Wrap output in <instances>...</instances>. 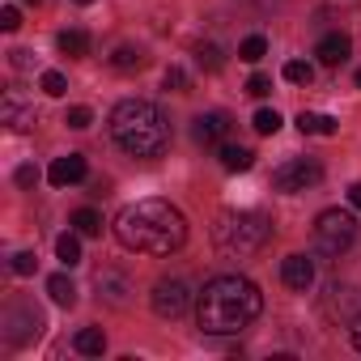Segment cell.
Returning a JSON list of instances; mask_svg holds the SVG:
<instances>
[{
  "label": "cell",
  "mask_w": 361,
  "mask_h": 361,
  "mask_svg": "<svg viewBox=\"0 0 361 361\" xmlns=\"http://www.w3.org/2000/svg\"><path fill=\"white\" fill-rule=\"evenodd\" d=\"M115 238L140 255H170L188 243V217L170 200H136L115 217Z\"/></svg>",
  "instance_id": "cell-1"
},
{
  "label": "cell",
  "mask_w": 361,
  "mask_h": 361,
  "mask_svg": "<svg viewBox=\"0 0 361 361\" xmlns=\"http://www.w3.org/2000/svg\"><path fill=\"white\" fill-rule=\"evenodd\" d=\"M259 310H264V298L247 276H213L196 302L200 331L209 336H234L247 323H255Z\"/></svg>",
  "instance_id": "cell-2"
},
{
  "label": "cell",
  "mask_w": 361,
  "mask_h": 361,
  "mask_svg": "<svg viewBox=\"0 0 361 361\" xmlns=\"http://www.w3.org/2000/svg\"><path fill=\"white\" fill-rule=\"evenodd\" d=\"M111 136L132 157H157L170 145V123H166L161 106H153L145 98H123L111 111Z\"/></svg>",
  "instance_id": "cell-3"
},
{
  "label": "cell",
  "mask_w": 361,
  "mask_h": 361,
  "mask_svg": "<svg viewBox=\"0 0 361 361\" xmlns=\"http://www.w3.org/2000/svg\"><path fill=\"white\" fill-rule=\"evenodd\" d=\"M272 238V221L259 209H238V213H221L213 226V243L221 255H255L264 243Z\"/></svg>",
  "instance_id": "cell-4"
},
{
  "label": "cell",
  "mask_w": 361,
  "mask_h": 361,
  "mask_svg": "<svg viewBox=\"0 0 361 361\" xmlns=\"http://www.w3.org/2000/svg\"><path fill=\"white\" fill-rule=\"evenodd\" d=\"M353 238H357V217H353V213H344V209H327V213H319V221H314V247H319L323 255H340V251H348Z\"/></svg>",
  "instance_id": "cell-5"
},
{
  "label": "cell",
  "mask_w": 361,
  "mask_h": 361,
  "mask_svg": "<svg viewBox=\"0 0 361 361\" xmlns=\"http://www.w3.org/2000/svg\"><path fill=\"white\" fill-rule=\"evenodd\" d=\"M319 178H323V166H319L314 157H293V161H285V166L272 170V188L285 192V196H293V192L314 188Z\"/></svg>",
  "instance_id": "cell-6"
},
{
  "label": "cell",
  "mask_w": 361,
  "mask_h": 361,
  "mask_svg": "<svg viewBox=\"0 0 361 361\" xmlns=\"http://www.w3.org/2000/svg\"><path fill=\"white\" fill-rule=\"evenodd\" d=\"M5 340L9 344H26V340H35L39 331H43V314L35 310V306H26V302H13L9 310H5Z\"/></svg>",
  "instance_id": "cell-7"
},
{
  "label": "cell",
  "mask_w": 361,
  "mask_h": 361,
  "mask_svg": "<svg viewBox=\"0 0 361 361\" xmlns=\"http://www.w3.org/2000/svg\"><path fill=\"white\" fill-rule=\"evenodd\" d=\"M0 119H5L9 128H35V102L18 90V85H9L5 90V98H0Z\"/></svg>",
  "instance_id": "cell-8"
},
{
  "label": "cell",
  "mask_w": 361,
  "mask_h": 361,
  "mask_svg": "<svg viewBox=\"0 0 361 361\" xmlns=\"http://www.w3.org/2000/svg\"><path fill=\"white\" fill-rule=\"evenodd\" d=\"M153 310L161 314V319H178L188 310V285L183 281H161L157 289H153Z\"/></svg>",
  "instance_id": "cell-9"
},
{
  "label": "cell",
  "mask_w": 361,
  "mask_h": 361,
  "mask_svg": "<svg viewBox=\"0 0 361 361\" xmlns=\"http://www.w3.org/2000/svg\"><path fill=\"white\" fill-rule=\"evenodd\" d=\"M81 178H85V157L81 153H64L47 170V183L51 188H73V183H81Z\"/></svg>",
  "instance_id": "cell-10"
},
{
  "label": "cell",
  "mask_w": 361,
  "mask_h": 361,
  "mask_svg": "<svg viewBox=\"0 0 361 361\" xmlns=\"http://www.w3.org/2000/svg\"><path fill=\"white\" fill-rule=\"evenodd\" d=\"M281 281H285L289 289L306 293V289L314 285V259H306V255H285V264H281Z\"/></svg>",
  "instance_id": "cell-11"
},
{
  "label": "cell",
  "mask_w": 361,
  "mask_h": 361,
  "mask_svg": "<svg viewBox=\"0 0 361 361\" xmlns=\"http://www.w3.org/2000/svg\"><path fill=\"white\" fill-rule=\"evenodd\" d=\"M226 132H230V119H226L221 111H204V115H196V123H192V136H196L200 145H221Z\"/></svg>",
  "instance_id": "cell-12"
},
{
  "label": "cell",
  "mask_w": 361,
  "mask_h": 361,
  "mask_svg": "<svg viewBox=\"0 0 361 361\" xmlns=\"http://www.w3.org/2000/svg\"><path fill=\"white\" fill-rule=\"evenodd\" d=\"M348 51H353V43H348V35H323L319 39V47H314V56H319V64H327V68H336V64H344L348 60Z\"/></svg>",
  "instance_id": "cell-13"
},
{
  "label": "cell",
  "mask_w": 361,
  "mask_h": 361,
  "mask_svg": "<svg viewBox=\"0 0 361 361\" xmlns=\"http://www.w3.org/2000/svg\"><path fill=\"white\" fill-rule=\"evenodd\" d=\"M298 128H302V136H336V119L331 115H319V111H302L298 115Z\"/></svg>",
  "instance_id": "cell-14"
},
{
  "label": "cell",
  "mask_w": 361,
  "mask_h": 361,
  "mask_svg": "<svg viewBox=\"0 0 361 361\" xmlns=\"http://www.w3.org/2000/svg\"><path fill=\"white\" fill-rule=\"evenodd\" d=\"M73 348H77L81 357H102V353H106V336H102V327H81L77 340H73Z\"/></svg>",
  "instance_id": "cell-15"
},
{
  "label": "cell",
  "mask_w": 361,
  "mask_h": 361,
  "mask_svg": "<svg viewBox=\"0 0 361 361\" xmlns=\"http://www.w3.org/2000/svg\"><path fill=\"white\" fill-rule=\"evenodd\" d=\"M221 166L234 170V174H238V170H251V166H255V153L243 149V145H226V140H221Z\"/></svg>",
  "instance_id": "cell-16"
},
{
  "label": "cell",
  "mask_w": 361,
  "mask_h": 361,
  "mask_svg": "<svg viewBox=\"0 0 361 361\" xmlns=\"http://www.w3.org/2000/svg\"><path fill=\"white\" fill-rule=\"evenodd\" d=\"M56 255H60L64 268H77V264H81V234H77V230H73V234H60V238H56Z\"/></svg>",
  "instance_id": "cell-17"
},
{
  "label": "cell",
  "mask_w": 361,
  "mask_h": 361,
  "mask_svg": "<svg viewBox=\"0 0 361 361\" xmlns=\"http://www.w3.org/2000/svg\"><path fill=\"white\" fill-rule=\"evenodd\" d=\"M56 47H60L64 56H90V35H85V30H60Z\"/></svg>",
  "instance_id": "cell-18"
},
{
  "label": "cell",
  "mask_w": 361,
  "mask_h": 361,
  "mask_svg": "<svg viewBox=\"0 0 361 361\" xmlns=\"http://www.w3.org/2000/svg\"><path fill=\"white\" fill-rule=\"evenodd\" d=\"M73 230H77L81 238L102 234V213H98V209H77V213H73Z\"/></svg>",
  "instance_id": "cell-19"
},
{
  "label": "cell",
  "mask_w": 361,
  "mask_h": 361,
  "mask_svg": "<svg viewBox=\"0 0 361 361\" xmlns=\"http://www.w3.org/2000/svg\"><path fill=\"white\" fill-rule=\"evenodd\" d=\"M47 293H51L56 306H73V302H77V285H73L64 272H56V276L47 281Z\"/></svg>",
  "instance_id": "cell-20"
},
{
  "label": "cell",
  "mask_w": 361,
  "mask_h": 361,
  "mask_svg": "<svg viewBox=\"0 0 361 361\" xmlns=\"http://www.w3.org/2000/svg\"><path fill=\"white\" fill-rule=\"evenodd\" d=\"M264 56H268V39H264V35H251V39H243V43H238V60L259 64Z\"/></svg>",
  "instance_id": "cell-21"
},
{
  "label": "cell",
  "mask_w": 361,
  "mask_h": 361,
  "mask_svg": "<svg viewBox=\"0 0 361 361\" xmlns=\"http://www.w3.org/2000/svg\"><path fill=\"white\" fill-rule=\"evenodd\" d=\"M111 68H115V73H136V68H145V56H140L136 47H119V51L111 56Z\"/></svg>",
  "instance_id": "cell-22"
},
{
  "label": "cell",
  "mask_w": 361,
  "mask_h": 361,
  "mask_svg": "<svg viewBox=\"0 0 361 361\" xmlns=\"http://www.w3.org/2000/svg\"><path fill=\"white\" fill-rule=\"evenodd\" d=\"M285 81H293V85H310V81H314V68H310L306 60H289V64H285Z\"/></svg>",
  "instance_id": "cell-23"
},
{
  "label": "cell",
  "mask_w": 361,
  "mask_h": 361,
  "mask_svg": "<svg viewBox=\"0 0 361 361\" xmlns=\"http://www.w3.org/2000/svg\"><path fill=\"white\" fill-rule=\"evenodd\" d=\"M255 132H259V136H276V132H281V115L268 111V106L255 111Z\"/></svg>",
  "instance_id": "cell-24"
},
{
  "label": "cell",
  "mask_w": 361,
  "mask_h": 361,
  "mask_svg": "<svg viewBox=\"0 0 361 361\" xmlns=\"http://www.w3.org/2000/svg\"><path fill=\"white\" fill-rule=\"evenodd\" d=\"M98 289H102L115 306H123V302H128V298H123V289H128V285H123L119 276H102V281H98Z\"/></svg>",
  "instance_id": "cell-25"
},
{
  "label": "cell",
  "mask_w": 361,
  "mask_h": 361,
  "mask_svg": "<svg viewBox=\"0 0 361 361\" xmlns=\"http://www.w3.org/2000/svg\"><path fill=\"white\" fill-rule=\"evenodd\" d=\"M196 64H200V68H209V73H217V68H221V51H217L213 43H204V47L196 51Z\"/></svg>",
  "instance_id": "cell-26"
},
{
  "label": "cell",
  "mask_w": 361,
  "mask_h": 361,
  "mask_svg": "<svg viewBox=\"0 0 361 361\" xmlns=\"http://www.w3.org/2000/svg\"><path fill=\"white\" fill-rule=\"evenodd\" d=\"M43 94H51V98H64V94H68V81H64V73H43Z\"/></svg>",
  "instance_id": "cell-27"
},
{
  "label": "cell",
  "mask_w": 361,
  "mask_h": 361,
  "mask_svg": "<svg viewBox=\"0 0 361 361\" xmlns=\"http://www.w3.org/2000/svg\"><path fill=\"white\" fill-rule=\"evenodd\" d=\"M64 123H68V128H77V132H81V128H90V123H94V111H90V106H73V111H68V119H64Z\"/></svg>",
  "instance_id": "cell-28"
},
{
  "label": "cell",
  "mask_w": 361,
  "mask_h": 361,
  "mask_svg": "<svg viewBox=\"0 0 361 361\" xmlns=\"http://www.w3.org/2000/svg\"><path fill=\"white\" fill-rule=\"evenodd\" d=\"M166 90L188 94V73H183V68H166Z\"/></svg>",
  "instance_id": "cell-29"
},
{
  "label": "cell",
  "mask_w": 361,
  "mask_h": 361,
  "mask_svg": "<svg viewBox=\"0 0 361 361\" xmlns=\"http://www.w3.org/2000/svg\"><path fill=\"white\" fill-rule=\"evenodd\" d=\"M22 26V13L13 9V5H5V9H0V30H5V35H13Z\"/></svg>",
  "instance_id": "cell-30"
},
{
  "label": "cell",
  "mask_w": 361,
  "mask_h": 361,
  "mask_svg": "<svg viewBox=\"0 0 361 361\" xmlns=\"http://www.w3.org/2000/svg\"><path fill=\"white\" fill-rule=\"evenodd\" d=\"M268 90H272V77H264V73H255V77L247 81V94H251V98H264Z\"/></svg>",
  "instance_id": "cell-31"
},
{
  "label": "cell",
  "mask_w": 361,
  "mask_h": 361,
  "mask_svg": "<svg viewBox=\"0 0 361 361\" xmlns=\"http://www.w3.org/2000/svg\"><path fill=\"white\" fill-rule=\"evenodd\" d=\"M35 264H39V259H35L30 251H22V255H13V272H18V276H30V272H35Z\"/></svg>",
  "instance_id": "cell-32"
},
{
  "label": "cell",
  "mask_w": 361,
  "mask_h": 361,
  "mask_svg": "<svg viewBox=\"0 0 361 361\" xmlns=\"http://www.w3.org/2000/svg\"><path fill=\"white\" fill-rule=\"evenodd\" d=\"M13 178H18V188H35V183H39V170H35V166H18Z\"/></svg>",
  "instance_id": "cell-33"
},
{
  "label": "cell",
  "mask_w": 361,
  "mask_h": 361,
  "mask_svg": "<svg viewBox=\"0 0 361 361\" xmlns=\"http://www.w3.org/2000/svg\"><path fill=\"white\" fill-rule=\"evenodd\" d=\"M348 204L361 213V183H353V188H348Z\"/></svg>",
  "instance_id": "cell-34"
},
{
  "label": "cell",
  "mask_w": 361,
  "mask_h": 361,
  "mask_svg": "<svg viewBox=\"0 0 361 361\" xmlns=\"http://www.w3.org/2000/svg\"><path fill=\"white\" fill-rule=\"evenodd\" d=\"M348 331H353V348H357V353H361V314H357V319H353V327H348Z\"/></svg>",
  "instance_id": "cell-35"
},
{
  "label": "cell",
  "mask_w": 361,
  "mask_h": 361,
  "mask_svg": "<svg viewBox=\"0 0 361 361\" xmlns=\"http://www.w3.org/2000/svg\"><path fill=\"white\" fill-rule=\"evenodd\" d=\"M13 64H18V68H30L35 60H30V51H13Z\"/></svg>",
  "instance_id": "cell-36"
},
{
  "label": "cell",
  "mask_w": 361,
  "mask_h": 361,
  "mask_svg": "<svg viewBox=\"0 0 361 361\" xmlns=\"http://www.w3.org/2000/svg\"><path fill=\"white\" fill-rule=\"evenodd\" d=\"M73 5H94V0H73Z\"/></svg>",
  "instance_id": "cell-37"
},
{
  "label": "cell",
  "mask_w": 361,
  "mask_h": 361,
  "mask_svg": "<svg viewBox=\"0 0 361 361\" xmlns=\"http://www.w3.org/2000/svg\"><path fill=\"white\" fill-rule=\"evenodd\" d=\"M357 85H361V68H357Z\"/></svg>",
  "instance_id": "cell-38"
},
{
  "label": "cell",
  "mask_w": 361,
  "mask_h": 361,
  "mask_svg": "<svg viewBox=\"0 0 361 361\" xmlns=\"http://www.w3.org/2000/svg\"><path fill=\"white\" fill-rule=\"evenodd\" d=\"M26 5H39V0H26Z\"/></svg>",
  "instance_id": "cell-39"
}]
</instances>
